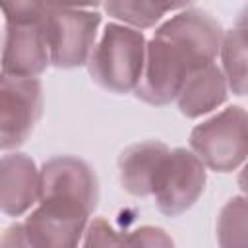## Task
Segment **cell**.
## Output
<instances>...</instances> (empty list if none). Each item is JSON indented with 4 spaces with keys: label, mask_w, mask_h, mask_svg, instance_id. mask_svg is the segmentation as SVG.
Returning <instances> with one entry per match:
<instances>
[{
    "label": "cell",
    "mask_w": 248,
    "mask_h": 248,
    "mask_svg": "<svg viewBox=\"0 0 248 248\" xmlns=\"http://www.w3.org/2000/svg\"><path fill=\"white\" fill-rule=\"evenodd\" d=\"M223 35L221 23L202 10H184L161 23L147 43L136 97L153 107L176 101L190 72L215 62Z\"/></svg>",
    "instance_id": "obj_1"
},
{
    "label": "cell",
    "mask_w": 248,
    "mask_h": 248,
    "mask_svg": "<svg viewBox=\"0 0 248 248\" xmlns=\"http://www.w3.org/2000/svg\"><path fill=\"white\" fill-rule=\"evenodd\" d=\"M147 41L141 29L108 23L87 62L91 79L114 95L134 93L145 64Z\"/></svg>",
    "instance_id": "obj_2"
},
{
    "label": "cell",
    "mask_w": 248,
    "mask_h": 248,
    "mask_svg": "<svg viewBox=\"0 0 248 248\" xmlns=\"http://www.w3.org/2000/svg\"><path fill=\"white\" fill-rule=\"evenodd\" d=\"M190 149L215 172H231L248 159V110L227 107L194 126Z\"/></svg>",
    "instance_id": "obj_3"
},
{
    "label": "cell",
    "mask_w": 248,
    "mask_h": 248,
    "mask_svg": "<svg viewBox=\"0 0 248 248\" xmlns=\"http://www.w3.org/2000/svg\"><path fill=\"white\" fill-rule=\"evenodd\" d=\"M43 25L52 66L70 70L89 62L97 46V29L101 25V16L97 12L48 8Z\"/></svg>",
    "instance_id": "obj_4"
},
{
    "label": "cell",
    "mask_w": 248,
    "mask_h": 248,
    "mask_svg": "<svg viewBox=\"0 0 248 248\" xmlns=\"http://www.w3.org/2000/svg\"><path fill=\"white\" fill-rule=\"evenodd\" d=\"M43 114L39 78L2 74L0 79V147L17 149L27 141Z\"/></svg>",
    "instance_id": "obj_5"
},
{
    "label": "cell",
    "mask_w": 248,
    "mask_h": 248,
    "mask_svg": "<svg viewBox=\"0 0 248 248\" xmlns=\"http://www.w3.org/2000/svg\"><path fill=\"white\" fill-rule=\"evenodd\" d=\"M205 169L192 149H170L153 192L157 209L167 217L186 213L205 190Z\"/></svg>",
    "instance_id": "obj_6"
},
{
    "label": "cell",
    "mask_w": 248,
    "mask_h": 248,
    "mask_svg": "<svg viewBox=\"0 0 248 248\" xmlns=\"http://www.w3.org/2000/svg\"><path fill=\"white\" fill-rule=\"evenodd\" d=\"M39 202H56L93 213L99 202V182L93 169L78 157L58 155L41 167Z\"/></svg>",
    "instance_id": "obj_7"
},
{
    "label": "cell",
    "mask_w": 248,
    "mask_h": 248,
    "mask_svg": "<svg viewBox=\"0 0 248 248\" xmlns=\"http://www.w3.org/2000/svg\"><path fill=\"white\" fill-rule=\"evenodd\" d=\"M85 209L56 203L39 202V205L23 221V232L27 246L37 248H72L81 244L85 229L89 225Z\"/></svg>",
    "instance_id": "obj_8"
},
{
    "label": "cell",
    "mask_w": 248,
    "mask_h": 248,
    "mask_svg": "<svg viewBox=\"0 0 248 248\" xmlns=\"http://www.w3.org/2000/svg\"><path fill=\"white\" fill-rule=\"evenodd\" d=\"M50 48L41 23H4L2 74L37 78L50 66Z\"/></svg>",
    "instance_id": "obj_9"
},
{
    "label": "cell",
    "mask_w": 248,
    "mask_h": 248,
    "mask_svg": "<svg viewBox=\"0 0 248 248\" xmlns=\"http://www.w3.org/2000/svg\"><path fill=\"white\" fill-rule=\"evenodd\" d=\"M41 196V169L25 153H4L0 161V207L8 217L27 213Z\"/></svg>",
    "instance_id": "obj_10"
},
{
    "label": "cell",
    "mask_w": 248,
    "mask_h": 248,
    "mask_svg": "<svg viewBox=\"0 0 248 248\" xmlns=\"http://www.w3.org/2000/svg\"><path fill=\"white\" fill-rule=\"evenodd\" d=\"M170 155V147L159 140H147L126 147L118 157L120 184L136 198L153 196L159 174Z\"/></svg>",
    "instance_id": "obj_11"
},
{
    "label": "cell",
    "mask_w": 248,
    "mask_h": 248,
    "mask_svg": "<svg viewBox=\"0 0 248 248\" xmlns=\"http://www.w3.org/2000/svg\"><path fill=\"white\" fill-rule=\"evenodd\" d=\"M227 93L229 83L223 68L217 62H209L190 72L176 97V105L186 118H198L221 107L227 101Z\"/></svg>",
    "instance_id": "obj_12"
},
{
    "label": "cell",
    "mask_w": 248,
    "mask_h": 248,
    "mask_svg": "<svg viewBox=\"0 0 248 248\" xmlns=\"http://www.w3.org/2000/svg\"><path fill=\"white\" fill-rule=\"evenodd\" d=\"M196 0H103L105 12L136 29L155 27L169 12L184 10Z\"/></svg>",
    "instance_id": "obj_13"
},
{
    "label": "cell",
    "mask_w": 248,
    "mask_h": 248,
    "mask_svg": "<svg viewBox=\"0 0 248 248\" xmlns=\"http://www.w3.org/2000/svg\"><path fill=\"white\" fill-rule=\"evenodd\" d=\"M221 68L229 83V91L236 97L248 95V29L232 27L225 31L221 43Z\"/></svg>",
    "instance_id": "obj_14"
},
{
    "label": "cell",
    "mask_w": 248,
    "mask_h": 248,
    "mask_svg": "<svg viewBox=\"0 0 248 248\" xmlns=\"http://www.w3.org/2000/svg\"><path fill=\"white\" fill-rule=\"evenodd\" d=\"M217 242L225 248H248V198L234 196L219 211L217 217Z\"/></svg>",
    "instance_id": "obj_15"
},
{
    "label": "cell",
    "mask_w": 248,
    "mask_h": 248,
    "mask_svg": "<svg viewBox=\"0 0 248 248\" xmlns=\"http://www.w3.org/2000/svg\"><path fill=\"white\" fill-rule=\"evenodd\" d=\"M6 21L12 23H41L48 12L46 0H0Z\"/></svg>",
    "instance_id": "obj_16"
},
{
    "label": "cell",
    "mask_w": 248,
    "mask_h": 248,
    "mask_svg": "<svg viewBox=\"0 0 248 248\" xmlns=\"http://www.w3.org/2000/svg\"><path fill=\"white\" fill-rule=\"evenodd\" d=\"M83 246H118L124 244V234H118L105 219H93L85 229Z\"/></svg>",
    "instance_id": "obj_17"
},
{
    "label": "cell",
    "mask_w": 248,
    "mask_h": 248,
    "mask_svg": "<svg viewBox=\"0 0 248 248\" xmlns=\"http://www.w3.org/2000/svg\"><path fill=\"white\" fill-rule=\"evenodd\" d=\"M124 244L132 246H172V238L159 227H140L124 234Z\"/></svg>",
    "instance_id": "obj_18"
},
{
    "label": "cell",
    "mask_w": 248,
    "mask_h": 248,
    "mask_svg": "<svg viewBox=\"0 0 248 248\" xmlns=\"http://www.w3.org/2000/svg\"><path fill=\"white\" fill-rule=\"evenodd\" d=\"M0 244L2 246H27L25 232H23V223H16V225L8 227Z\"/></svg>",
    "instance_id": "obj_19"
},
{
    "label": "cell",
    "mask_w": 248,
    "mask_h": 248,
    "mask_svg": "<svg viewBox=\"0 0 248 248\" xmlns=\"http://www.w3.org/2000/svg\"><path fill=\"white\" fill-rule=\"evenodd\" d=\"M103 0H46L48 8H74V10H89L97 8Z\"/></svg>",
    "instance_id": "obj_20"
},
{
    "label": "cell",
    "mask_w": 248,
    "mask_h": 248,
    "mask_svg": "<svg viewBox=\"0 0 248 248\" xmlns=\"http://www.w3.org/2000/svg\"><path fill=\"white\" fill-rule=\"evenodd\" d=\"M238 188H240V192L248 198V163L242 167V170H240V174H238Z\"/></svg>",
    "instance_id": "obj_21"
},
{
    "label": "cell",
    "mask_w": 248,
    "mask_h": 248,
    "mask_svg": "<svg viewBox=\"0 0 248 248\" xmlns=\"http://www.w3.org/2000/svg\"><path fill=\"white\" fill-rule=\"evenodd\" d=\"M234 25H236V27H244V29H248V4L238 12Z\"/></svg>",
    "instance_id": "obj_22"
}]
</instances>
